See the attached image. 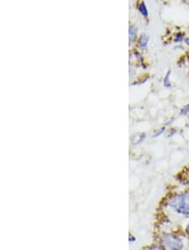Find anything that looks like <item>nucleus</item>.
<instances>
[{
	"instance_id": "obj_1",
	"label": "nucleus",
	"mask_w": 189,
	"mask_h": 250,
	"mask_svg": "<svg viewBox=\"0 0 189 250\" xmlns=\"http://www.w3.org/2000/svg\"><path fill=\"white\" fill-rule=\"evenodd\" d=\"M169 206L178 213L189 216V192L175 195L170 200Z\"/></svg>"
},
{
	"instance_id": "obj_2",
	"label": "nucleus",
	"mask_w": 189,
	"mask_h": 250,
	"mask_svg": "<svg viewBox=\"0 0 189 250\" xmlns=\"http://www.w3.org/2000/svg\"><path fill=\"white\" fill-rule=\"evenodd\" d=\"M162 247L170 250H182L183 241L173 235H165L162 238Z\"/></svg>"
},
{
	"instance_id": "obj_3",
	"label": "nucleus",
	"mask_w": 189,
	"mask_h": 250,
	"mask_svg": "<svg viewBox=\"0 0 189 250\" xmlns=\"http://www.w3.org/2000/svg\"><path fill=\"white\" fill-rule=\"evenodd\" d=\"M150 37L149 35L147 33H142L139 37L138 40V45L140 46V49L142 50H146L148 46V43H149Z\"/></svg>"
},
{
	"instance_id": "obj_4",
	"label": "nucleus",
	"mask_w": 189,
	"mask_h": 250,
	"mask_svg": "<svg viewBox=\"0 0 189 250\" xmlns=\"http://www.w3.org/2000/svg\"><path fill=\"white\" fill-rule=\"evenodd\" d=\"M138 10L141 14V16H144V17H148V16H149L148 9H147V5H146L144 1H141L140 4L138 5Z\"/></svg>"
},
{
	"instance_id": "obj_5",
	"label": "nucleus",
	"mask_w": 189,
	"mask_h": 250,
	"mask_svg": "<svg viewBox=\"0 0 189 250\" xmlns=\"http://www.w3.org/2000/svg\"><path fill=\"white\" fill-rule=\"evenodd\" d=\"M129 32H130V42L131 43L134 42L137 36V29L133 25H131Z\"/></svg>"
},
{
	"instance_id": "obj_6",
	"label": "nucleus",
	"mask_w": 189,
	"mask_h": 250,
	"mask_svg": "<svg viewBox=\"0 0 189 250\" xmlns=\"http://www.w3.org/2000/svg\"><path fill=\"white\" fill-rule=\"evenodd\" d=\"M171 72V69H169V70L167 72V73H166V76L164 77V80H163V85H164L166 88H168V89L171 87V81H170Z\"/></svg>"
},
{
	"instance_id": "obj_7",
	"label": "nucleus",
	"mask_w": 189,
	"mask_h": 250,
	"mask_svg": "<svg viewBox=\"0 0 189 250\" xmlns=\"http://www.w3.org/2000/svg\"><path fill=\"white\" fill-rule=\"evenodd\" d=\"M185 34L183 32H177L176 33V36L174 37V42L181 43L183 42V40L185 38Z\"/></svg>"
},
{
	"instance_id": "obj_8",
	"label": "nucleus",
	"mask_w": 189,
	"mask_h": 250,
	"mask_svg": "<svg viewBox=\"0 0 189 250\" xmlns=\"http://www.w3.org/2000/svg\"><path fill=\"white\" fill-rule=\"evenodd\" d=\"M189 113V104L187 105V106L184 107L183 108V110H182V114H188Z\"/></svg>"
},
{
	"instance_id": "obj_9",
	"label": "nucleus",
	"mask_w": 189,
	"mask_h": 250,
	"mask_svg": "<svg viewBox=\"0 0 189 250\" xmlns=\"http://www.w3.org/2000/svg\"><path fill=\"white\" fill-rule=\"evenodd\" d=\"M183 43L186 45L188 47H189V37H186L184 38V40H183Z\"/></svg>"
},
{
	"instance_id": "obj_10",
	"label": "nucleus",
	"mask_w": 189,
	"mask_h": 250,
	"mask_svg": "<svg viewBox=\"0 0 189 250\" xmlns=\"http://www.w3.org/2000/svg\"><path fill=\"white\" fill-rule=\"evenodd\" d=\"M182 2L186 5H189V0H182Z\"/></svg>"
},
{
	"instance_id": "obj_11",
	"label": "nucleus",
	"mask_w": 189,
	"mask_h": 250,
	"mask_svg": "<svg viewBox=\"0 0 189 250\" xmlns=\"http://www.w3.org/2000/svg\"><path fill=\"white\" fill-rule=\"evenodd\" d=\"M187 232L189 233V223L188 224V226H187V229H186Z\"/></svg>"
},
{
	"instance_id": "obj_12",
	"label": "nucleus",
	"mask_w": 189,
	"mask_h": 250,
	"mask_svg": "<svg viewBox=\"0 0 189 250\" xmlns=\"http://www.w3.org/2000/svg\"><path fill=\"white\" fill-rule=\"evenodd\" d=\"M187 183H188V185H189V180H188V182H187Z\"/></svg>"
},
{
	"instance_id": "obj_13",
	"label": "nucleus",
	"mask_w": 189,
	"mask_h": 250,
	"mask_svg": "<svg viewBox=\"0 0 189 250\" xmlns=\"http://www.w3.org/2000/svg\"></svg>"
}]
</instances>
